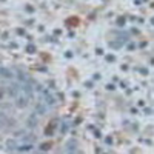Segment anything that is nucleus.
I'll list each match as a JSON object with an SVG mask.
<instances>
[{"label": "nucleus", "mask_w": 154, "mask_h": 154, "mask_svg": "<svg viewBox=\"0 0 154 154\" xmlns=\"http://www.w3.org/2000/svg\"><path fill=\"white\" fill-rule=\"evenodd\" d=\"M28 100H29V97L25 96V94L22 93V94H19V96L16 97V103H17L19 108H25V106L28 105Z\"/></svg>", "instance_id": "f257e3e1"}, {"label": "nucleus", "mask_w": 154, "mask_h": 154, "mask_svg": "<svg viewBox=\"0 0 154 154\" xmlns=\"http://www.w3.org/2000/svg\"><path fill=\"white\" fill-rule=\"evenodd\" d=\"M43 93V103L46 105V106H53V105H56V99H54V96L53 94H49L48 91H42Z\"/></svg>", "instance_id": "f03ea898"}, {"label": "nucleus", "mask_w": 154, "mask_h": 154, "mask_svg": "<svg viewBox=\"0 0 154 154\" xmlns=\"http://www.w3.org/2000/svg\"><path fill=\"white\" fill-rule=\"evenodd\" d=\"M0 77H2V79H12V77H14V72H12V69H9V68L0 66Z\"/></svg>", "instance_id": "7ed1b4c3"}, {"label": "nucleus", "mask_w": 154, "mask_h": 154, "mask_svg": "<svg viewBox=\"0 0 154 154\" xmlns=\"http://www.w3.org/2000/svg\"><path fill=\"white\" fill-rule=\"evenodd\" d=\"M46 109H48V106L43 103V102H38V103L35 105V112L37 114H46Z\"/></svg>", "instance_id": "20e7f679"}, {"label": "nucleus", "mask_w": 154, "mask_h": 154, "mask_svg": "<svg viewBox=\"0 0 154 154\" xmlns=\"http://www.w3.org/2000/svg\"><path fill=\"white\" fill-rule=\"evenodd\" d=\"M6 146H8V149H9V151H17L19 143H17V140H14V139H9L8 142H6Z\"/></svg>", "instance_id": "39448f33"}, {"label": "nucleus", "mask_w": 154, "mask_h": 154, "mask_svg": "<svg viewBox=\"0 0 154 154\" xmlns=\"http://www.w3.org/2000/svg\"><path fill=\"white\" fill-rule=\"evenodd\" d=\"M26 125H28V128L37 126V116H35V114H31V116H29L28 120H26Z\"/></svg>", "instance_id": "423d86ee"}, {"label": "nucleus", "mask_w": 154, "mask_h": 154, "mask_svg": "<svg viewBox=\"0 0 154 154\" xmlns=\"http://www.w3.org/2000/svg\"><path fill=\"white\" fill-rule=\"evenodd\" d=\"M26 51H28V53H31V54H32L34 51H35V46H34V45H28V46H26Z\"/></svg>", "instance_id": "0eeeda50"}]
</instances>
